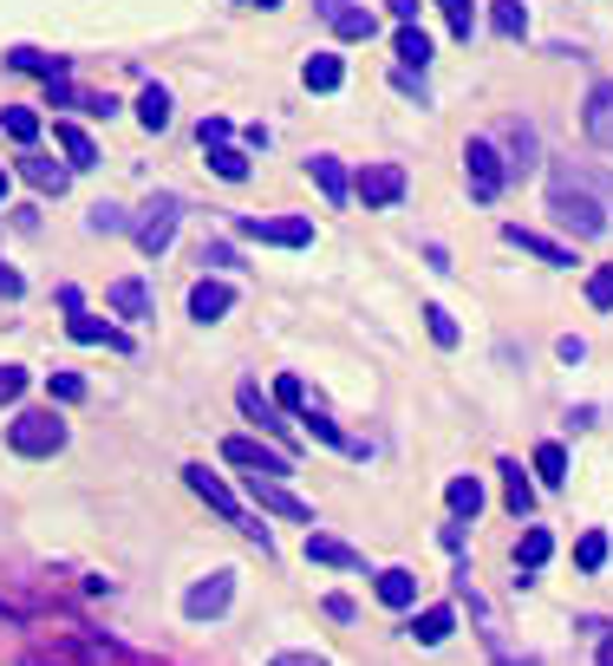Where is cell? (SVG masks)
I'll return each mask as SVG.
<instances>
[{
  "instance_id": "6da1fadb",
  "label": "cell",
  "mask_w": 613,
  "mask_h": 666,
  "mask_svg": "<svg viewBox=\"0 0 613 666\" xmlns=\"http://www.w3.org/2000/svg\"><path fill=\"white\" fill-rule=\"evenodd\" d=\"M548 216L561 222V229H574V235H601L607 229V183L581 177L574 163H561L554 183H548Z\"/></svg>"
},
{
  "instance_id": "7a4b0ae2",
  "label": "cell",
  "mask_w": 613,
  "mask_h": 666,
  "mask_svg": "<svg viewBox=\"0 0 613 666\" xmlns=\"http://www.w3.org/2000/svg\"><path fill=\"white\" fill-rule=\"evenodd\" d=\"M183 484H190V490H197V497H203V504H209V510H215L222 522H235V529H242L249 542H262V556L274 549V536L262 529V522H249V510L235 504V490H229V484H222L215 471H203V464H183Z\"/></svg>"
},
{
  "instance_id": "3957f363",
  "label": "cell",
  "mask_w": 613,
  "mask_h": 666,
  "mask_svg": "<svg viewBox=\"0 0 613 666\" xmlns=\"http://www.w3.org/2000/svg\"><path fill=\"white\" fill-rule=\"evenodd\" d=\"M7 444H13L20 457H53V451L66 444V419H60V412H20V419L7 425Z\"/></svg>"
},
{
  "instance_id": "277c9868",
  "label": "cell",
  "mask_w": 613,
  "mask_h": 666,
  "mask_svg": "<svg viewBox=\"0 0 613 666\" xmlns=\"http://www.w3.org/2000/svg\"><path fill=\"white\" fill-rule=\"evenodd\" d=\"M464 163H471V197H477V203H496V197H503V183H509V163H503V150L489 145V138H471Z\"/></svg>"
},
{
  "instance_id": "5b68a950",
  "label": "cell",
  "mask_w": 613,
  "mask_h": 666,
  "mask_svg": "<svg viewBox=\"0 0 613 666\" xmlns=\"http://www.w3.org/2000/svg\"><path fill=\"white\" fill-rule=\"evenodd\" d=\"M177 222H183V203H177V197H157V203H144V216L131 222L137 249H144V255H163V249H170V235H177Z\"/></svg>"
},
{
  "instance_id": "8992f818",
  "label": "cell",
  "mask_w": 613,
  "mask_h": 666,
  "mask_svg": "<svg viewBox=\"0 0 613 666\" xmlns=\"http://www.w3.org/2000/svg\"><path fill=\"white\" fill-rule=\"evenodd\" d=\"M249 477V497H255V510H268V517H287V522H314V504L307 497H294L287 490V477H255V471H242Z\"/></svg>"
},
{
  "instance_id": "52a82bcc",
  "label": "cell",
  "mask_w": 613,
  "mask_h": 666,
  "mask_svg": "<svg viewBox=\"0 0 613 666\" xmlns=\"http://www.w3.org/2000/svg\"><path fill=\"white\" fill-rule=\"evenodd\" d=\"M235 235H249V242H274V249H307V242H314V222H307V216H242V222H235Z\"/></svg>"
},
{
  "instance_id": "ba28073f",
  "label": "cell",
  "mask_w": 613,
  "mask_h": 666,
  "mask_svg": "<svg viewBox=\"0 0 613 666\" xmlns=\"http://www.w3.org/2000/svg\"><path fill=\"white\" fill-rule=\"evenodd\" d=\"M222 457L255 471V477H294V457L281 444H255V438H222Z\"/></svg>"
},
{
  "instance_id": "9c48e42d",
  "label": "cell",
  "mask_w": 613,
  "mask_h": 666,
  "mask_svg": "<svg viewBox=\"0 0 613 666\" xmlns=\"http://www.w3.org/2000/svg\"><path fill=\"white\" fill-rule=\"evenodd\" d=\"M229 601H235V575L215 569L209 582H197V589L183 594V614H190V621H215V614H229Z\"/></svg>"
},
{
  "instance_id": "30bf717a",
  "label": "cell",
  "mask_w": 613,
  "mask_h": 666,
  "mask_svg": "<svg viewBox=\"0 0 613 666\" xmlns=\"http://www.w3.org/2000/svg\"><path fill=\"white\" fill-rule=\"evenodd\" d=\"M359 197H366V210H392L405 197V170L399 163H366L359 170Z\"/></svg>"
},
{
  "instance_id": "8fae6325",
  "label": "cell",
  "mask_w": 613,
  "mask_h": 666,
  "mask_svg": "<svg viewBox=\"0 0 613 666\" xmlns=\"http://www.w3.org/2000/svg\"><path fill=\"white\" fill-rule=\"evenodd\" d=\"M503 242H509V249H522V255H536V262H548V268H574V249L548 242V235L522 229V222H509V229H503Z\"/></svg>"
},
{
  "instance_id": "7c38bea8",
  "label": "cell",
  "mask_w": 613,
  "mask_h": 666,
  "mask_svg": "<svg viewBox=\"0 0 613 666\" xmlns=\"http://www.w3.org/2000/svg\"><path fill=\"white\" fill-rule=\"evenodd\" d=\"M581 125H588V138L601 150H613V78H601L594 92H588V105H581Z\"/></svg>"
},
{
  "instance_id": "4fadbf2b",
  "label": "cell",
  "mask_w": 613,
  "mask_h": 666,
  "mask_svg": "<svg viewBox=\"0 0 613 666\" xmlns=\"http://www.w3.org/2000/svg\"><path fill=\"white\" fill-rule=\"evenodd\" d=\"M235 399H242V412H249V419H255L262 432H274V438H281V451H294V438H287V419H281L268 399H262V385H242Z\"/></svg>"
},
{
  "instance_id": "5bb4252c",
  "label": "cell",
  "mask_w": 613,
  "mask_h": 666,
  "mask_svg": "<svg viewBox=\"0 0 613 666\" xmlns=\"http://www.w3.org/2000/svg\"><path fill=\"white\" fill-rule=\"evenodd\" d=\"M503 138H509V150H516V157H503L509 177H529V170H536V131H529L522 118H503Z\"/></svg>"
},
{
  "instance_id": "9a60e30c",
  "label": "cell",
  "mask_w": 613,
  "mask_h": 666,
  "mask_svg": "<svg viewBox=\"0 0 613 666\" xmlns=\"http://www.w3.org/2000/svg\"><path fill=\"white\" fill-rule=\"evenodd\" d=\"M66 327H72V340H78V347H118V353H131V340H125L118 327H105V320H92V314H72Z\"/></svg>"
},
{
  "instance_id": "2e32d148",
  "label": "cell",
  "mask_w": 613,
  "mask_h": 666,
  "mask_svg": "<svg viewBox=\"0 0 613 666\" xmlns=\"http://www.w3.org/2000/svg\"><path fill=\"white\" fill-rule=\"evenodd\" d=\"M229 300H235V295H229V282H209V275H203V282L190 288V314L209 327V320H222V314H229Z\"/></svg>"
},
{
  "instance_id": "e0dca14e",
  "label": "cell",
  "mask_w": 613,
  "mask_h": 666,
  "mask_svg": "<svg viewBox=\"0 0 613 666\" xmlns=\"http://www.w3.org/2000/svg\"><path fill=\"white\" fill-rule=\"evenodd\" d=\"M53 138H60V150H66L72 170H92V163H98V145H92V138H85L72 118H60V125H53Z\"/></svg>"
},
{
  "instance_id": "ac0fdd59",
  "label": "cell",
  "mask_w": 613,
  "mask_h": 666,
  "mask_svg": "<svg viewBox=\"0 0 613 666\" xmlns=\"http://www.w3.org/2000/svg\"><path fill=\"white\" fill-rule=\"evenodd\" d=\"M392 53H399V66H405V73H424V66H431V33H424V27H399Z\"/></svg>"
},
{
  "instance_id": "d6986e66",
  "label": "cell",
  "mask_w": 613,
  "mask_h": 666,
  "mask_svg": "<svg viewBox=\"0 0 613 666\" xmlns=\"http://www.w3.org/2000/svg\"><path fill=\"white\" fill-rule=\"evenodd\" d=\"M105 300H112V307H118L125 320H144V314H150V288H144L137 275H125V282H112V288H105Z\"/></svg>"
},
{
  "instance_id": "ffe728a7",
  "label": "cell",
  "mask_w": 613,
  "mask_h": 666,
  "mask_svg": "<svg viewBox=\"0 0 613 666\" xmlns=\"http://www.w3.org/2000/svg\"><path fill=\"white\" fill-rule=\"evenodd\" d=\"M503 497H509V517L529 522V510H536V484L522 477V464H503Z\"/></svg>"
},
{
  "instance_id": "44dd1931",
  "label": "cell",
  "mask_w": 613,
  "mask_h": 666,
  "mask_svg": "<svg viewBox=\"0 0 613 666\" xmlns=\"http://www.w3.org/2000/svg\"><path fill=\"white\" fill-rule=\"evenodd\" d=\"M20 177H27L33 190H46V197L66 190V163H53V157H20Z\"/></svg>"
},
{
  "instance_id": "7402d4cb",
  "label": "cell",
  "mask_w": 613,
  "mask_h": 666,
  "mask_svg": "<svg viewBox=\"0 0 613 666\" xmlns=\"http://www.w3.org/2000/svg\"><path fill=\"white\" fill-rule=\"evenodd\" d=\"M451 627H457L451 607H424V614L411 621V641H418V647H437V641H451Z\"/></svg>"
},
{
  "instance_id": "603a6c76",
  "label": "cell",
  "mask_w": 613,
  "mask_h": 666,
  "mask_svg": "<svg viewBox=\"0 0 613 666\" xmlns=\"http://www.w3.org/2000/svg\"><path fill=\"white\" fill-rule=\"evenodd\" d=\"M307 177L320 183V197H327L334 210H346V170H340V157H314V163H307Z\"/></svg>"
},
{
  "instance_id": "cb8c5ba5",
  "label": "cell",
  "mask_w": 613,
  "mask_h": 666,
  "mask_svg": "<svg viewBox=\"0 0 613 666\" xmlns=\"http://www.w3.org/2000/svg\"><path fill=\"white\" fill-rule=\"evenodd\" d=\"M327 20H334V33H340V40H372V27H379L366 7H346V0H334V7H327Z\"/></svg>"
},
{
  "instance_id": "d4e9b609",
  "label": "cell",
  "mask_w": 613,
  "mask_h": 666,
  "mask_svg": "<svg viewBox=\"0 0 613 666\" xmlns=\"http://www.w3.org/2000/svg\"><path fill=\"white\" fill-rule=\"evenodd\" d=\"M372 594H379L385 607H411V601H418V575H411V569H385V575L372 582Z\"/></svg>"
},
{
  "instance_id": "484cf974",
  "label": "cell",
  "mask_w": 613,
  "mask_h": 666,
  "mask_svg": "<svg viewBox=\"0 0 613 666\" xmlns=\"http://www.w3.org/2000/svg\"><path fill=\"white\" fill-rule=\"evenodd\" d=\"M300 78H307V92H340V78H346L340 53H314V60L300 66Z\"/></svg>"
},
{
  "instance_id": "4316f807",
  "label": "cell",
  "mask_w": 613,
  "mask_h": 666,
  "mask_svg": "<svg viewBox=\"0 0 613 666\" xmlns=\"http://www.w3.org/2000/svg\"><path fill=\"white\" fill-rule=\"evenodd\" d=\"M7 66H20V73H40L46 85H53V78H66V60H60V53H33V46H13V53H7Z\"/></svg>"
},
{
  "instance_id": "83f0119b",
  "label": "cell",
  "mask_w": 613,
  "mask_h": 666,
  "mask_svg": "<svg viewBox=\"0 0 613 666\" xmlns=\"http://www.w3.org/2000/svg\"><path fill=\"white\" fill-rule=\"evenodd\" d=\"M307 562H327V569H359V556L346 549L340 536H307Z\"/></svg>"
},
{
  "instance_id": "f1b7e54d",
  "label": "cell",
  "mask_w": 613,
  "mask_h": 666,
  "mask_svg": "<svg viewBox=\"0 0 613 666\" xmlns=\"http://www.w3.org/2000/svg\"><path fill=\"white\" fill-rule=\"evenodd\" d=\"M548 549H554V536H548L542 522H529V529H522V542H516V569H542Z\"/></svg>"
},
{
  "instance_id": "f546056e",
  "label": "cell",
  "mask_w": 613,
  "mask_h": 666,
  "mask_svg": "<svg viewBox=\"0 0 613 666\" xmlns=\"http://www.w3.org/2000/svg\"><path fill=\"white\" fill-rule=\"evenodd\" d=\"M0 131H7L13 145H33V138H40V112H33V105H7V112H0Z\"/></svg>"
},
{
  "instance_id": "4dcf8cb0",
  "label": "cell",
  "mask_w": 613,
  "mask_h": 666,
  "mask_svg": "<svg viewBox=\"0 0 613 666\" xmlns=\"http://www.w3.org/2000/svg\"><path fill=\"white\" fill-rule=\"evenodd\" d=\"M444 504H451L457 517H477V510H483V484H477V477H451V484H444Z\"/></svg>"
},
{
  "instance_id": "1f68e13d",
  "label": "cell",
  "mask_w": 613,
  "mask_h": 666,
  "mask_svg": "<svg viewBox=\"0 0 613 666\" xmlns=\"http://www.w3.org/2000/svg\"><path fill=\"white\" fill-rule=\"evenodd\" d=\"M137 118H144V131H163V125H170V92H163V85H144Z\"/></svg>"
},
{
  "instance_id": "d6a6232c",
  "label": "cell",
  "mask_w": 613,
  "mask_h": 666,
  "mask_svg": "<svg viewBox=\"0 0 613 666\" xmlns=\"http://www.w3.org/2000/svg\"><path fill=\"white\" fill-rule=\"evenodd\" d=\"M574 569H588V575L607 569V529H588V536L574 542Z\"/></svg>"
},
{
  "instance_id": "836d02e7",
  "label": "cell",
  "mask_w": 613,
  "mask_h": 666,
  "mask_svg": "<svg viewBox=\"0 0 613 666\" xmlns=\"http://www.w3.org/2000/svg\"><path fill=\"white\" fill-rule=\"evenodd\" d=\"M489 20H496V33H503V40H522V33H529V7H522V0H496V13H489Z\"/></svg>"
},
{
  "instance_id": "e575fe53",
  "label": "cell",
  "mask_w": 613,
  "mask_h": 666,
  "mask_svg": "<svg viewBox=\"0 0 613 666\" xmlns=\"http://www.w3.org/2000/svg\"><path fill=\"white\" fill-rule=\"evenodd\" d=\"M209 170L229 177V183H242V177H249V157H242L235 145H209Z\"/></svg>"
},
{
  "instance_id": "d590c367",
  "label": "cell",
  "mask_w": 613,
  "mask_h": 666,
  "mask_svg": "<svg viewBox=\"0 0 613 666\" xmlns=\"http://www.w3.org/2000/svg\"><path fill=\"white\" fill-rule=\"evenodd\" d=\"M536 471H542V484H568V451L561 444H542L536 451Z\"/></svg>"
},
{
  "instance_id": "8d00e7d4",
  "label": "cell",
  "mask_w": 613,
  "mask_h": 666,
  "mask_svg": "<svg viewBox=\"0 0 613 666\" xmlns=\"http://www.w3.org/2000/svg\"><path fill=\"white\" fill-rule=\"evenodd\" d=\"M437 7H444V20H451V33H457V40H471V33H477V7H471V0H437Z\"/></svg>"
},
{
  "instance_id": "74e56055",
  "label": "cell",
  "mask_w": 613,
  "mask_h": 666,
  "mask_svg": "<svg viewBox=\"0 0 613 666\" xmlns=\"http://www.w3.org/2000/svg\"><path fill=\"white\" fill-rule=\"evenodd\" d=\"M85 229H92V235H118V229H131V216H125L118 203H98V210L85 216Z\"/></svg>"
},
{
  "instance_id": "f35d334b",
  "label": "cell",
  "mask_w": 613,
  "mask_h": 666,
  "mask_svg": "<svg viewBox=\"0 0 613 666\" xmlns=\"http://www.w3.org/2000/svg\"><path fill=\"white\" fill-rule=\"evenodd\" d=\"M424 327H431L437 347H457V320H451V307H424Z\"/></svg>"
},
{
  "instance_id": "ab89813d",
  "label": "cell",
  "mask_w": 613,
  "mask_h": 666,
  "mask_svg": "<svg viewBox=\"0 0 613 666\" xmlns=\"http://www.w3.org/2000/svg\"><path fill=\"white\" fill-rule=\"evenodd\" d=\"M588 300H594L601 314H607V307H613V262H601V268L588 275Z\"/></svg>"
},
{
  "instance_id": "60d3db41",
  "label": "cell",
  "mask_w": 613,
  "mask_h": 666,
  "mask_svg": "<svg viewBox=\"0 0 613 666\" xmlns=\"http://www.w3.org/2000/svg\"><path fill=\"white\" fill-rule=\"evenodd\" d=\"M46 392H53L60 405H78V399H85V379H78V372H53V379H46Z\"/></svg>"
},
{
  "instance_id": "b9f144b4",
  "label": "cell",
  "mask_w": 613,
  "mask_h": 666,
  "mask_svg": "<svg viewBox=\"0 0 613 666\" xmlns=\"http://www.w3.org/2000/svg\"><path fill=\"white\" fill-rule=\"evenodd\" d=\"M300 419H307V432H314V438H320V444H346V438H340V425H334L327 412H314V405H300Z\"/></svg>"
},
{
  "instance_id": "7bdbcfd3",
  "label": "cell",
  "mask_w": 613,
  "mask_h": 666,
  "mask_svg": "<svg viewBox=\"0 0 613 666\" xmlns=\"http://www.w3.org/2000/svg\"><path fill=\"white\" fill-rule=\"evenodd\" d=\"M20 392H27V367H7V360H0V405H13Z\"/></svg>"
},
{
  "instance_id": "ee69618b",
  "label": "cell",
  "mask_w": 613,
  "mask_h": 666,
  "mask_svg": "<svg viewBox=\"0 0 613 666\" xmlns=\"http://www.w3.org/2000/svg\"><path fill=\"white\" fill-rule=\"evenodd\" d=\"M274 399H281V405H294V412H300V405H307V385H300V379H294V372H281V379H274Z\"/></svg>"
},
{
  "instance_id": "f6af8a7d",
  "label": "cell",
  "mask_w": 613,
  "mask_h": 666,
  "mask_svg": "<svg viewBox=\"0 0 613 666\" xmlns=\"http://www.w3.org/2000/svg\"><path fill=\"white\" fill-rule=\"evenodd\" d=\"M197 262H203V268H235V249H229V242H203Z\"/></svg>"
},
{
  "instance_id": "bcb514c9",
  "label": "cell",
  "mask_w": 613,
  "mask_h": 666,
  "mask_svg": "<svg viewBox=\"0 0 613 666\" xmlns=\"http://www.w3.org/2000/svg\"><path fill=\"white\" fill-rule=\"evenodd\" d=\"M197 138H203V150L209 145H229V118H222V112H209L203 125H197Z\"/></svg>"
},
{
  "instance_id": "7dc6e473",
  "label": "cell",
  "mask_w": 613,
  "mask_h": 666,
  "mask_svg": "<svg viewBox=\"0 0 613 666\" xmlns=\"http://www.w3.org/2000/svg\"><path fill=\"white\" fill-rule=\"evenodd\" d=\"M554 353H561L568 367H581V360H588V340H574V334H561V340H554Z\"/></svg>"
},
{
  "instance_id": "c3c4849f",
  "label": "cell",
  "mask_w": 613,
  "mask_h": 666,
  "mask_svg": "<svg viewBox=\"0 0 613 666\" xmlns=\"http://www.w3.org/2000/svg\"><path fill=\"white\" fill-rule=\"evenodd\" d=\"M268 666H327V660H320V654H274Z\"/></svg>"
},
{
  "instance_id": "681fc988",
  "label": "cell",
  "mask_w": 613,
  "mask_h": 666,
  "mask_svg": "<svg viewBox=\"0 0 613 666\" xmlns=\"http://www.w3.org/2000/svg\"><path fill=\"white\" fill-rule=\"evenodd\" d=\"M418 7H424V0H392V13H399L405 27H418Z\"/></svg>"
},
{
  "instance_id": "f907efd6",
  "label": "cell",
  "mask_w": 613,
  "mask_h": 666,
  "mask_svg": "<svg viewBox=\"0 0 613 666\" xmlns=\"http://www.w3.org/2000/svg\"><path fill=\"white\" fill-rule=\"evenodd\" d=\"M0 295H20V275L13 268H0Z\"/></svg>"
},
{
  "instance_id": "816d5d0a",
  "label": "cell",
  "mask_w": 613,
  "mask_h": 666,
  "mask_svg": "<svg viewBox=\"0 0 613 666\" xmlns=\"http://www.w3.org/2000/svg\"><path fill=\"white\" fill-rule=\"evenodd\" d=\"M20 666H66V660H46V654H27Z\"/></svg>"
},
{
  "instance_id": "f5cc1de1",
  "label": "cell",
  "mask_w": 613,
  "mask_h": 666,
  "mask_svg": "<svg viewBox=\"0 0 613 666\" xmlns=\"http://www.w3.org/2000/svg\"><path fill=\"white\" fill-rule=\"evenodd\" d=\"M601 666H613V634H607V647H601Z\"/></svg>"
},
{
  "instance_id": "db71d44e",
  "label": "cell",
  "mask_w": 613,
  "mask_h": 666,
  "mask_svg": "<svg viewBox=\"0 0 613 666\" xmlns=\"http://www.w3.org/2000/svg\"><path fill=\"white\" fill-rule=\"evenodd\" d=\"M0 203H7V170H0Z\"/></svg>"
},
{
  "instance_id": "11a10c76",
  "label": "cell",
  "mask_w": 613,
  "mask_h": 666,
  "mask_svg": "<svg viewBox=\"0 0 613 666\" xmlns=\"http://www.w3.org/2000/svg\"><path fill=\"white\" fill-rule=\"evenodd\" d=\"M242 7H274V0H242Z\"/></svg>"
}]
</instances>
